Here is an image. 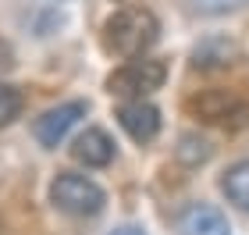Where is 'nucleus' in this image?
Segmentation results:
<instances>
[{
	"mask_svg": "<svg viewBox=\"0 0 249 235\" xmlns=\"http://www.w3.org/2000/svg\"><path fill=\"white\" fill-rule=\"evenodd\" d=\"M160 36V21L146 7H121L104 25V47L114 57H142Z\"/></svg>",
	"mask_w": 249,
	"mask_h": 235,
	"instance_id": "1",
	"label": "nucleus"
},
{
	"mask_svg": "<svg viewBox=\"0 0 249 235\" xmlns=\"http://www.w3.org/2000/svg\"><path fill=\"white\" fill-rule=\"evenodd\" d=\"M50 199H53V207H57V210H64V214H71V217H93L107 203L104 189H100L93 178L75 175V171H64V175L53 178Z\"/></svg>",
	"mask_w": 249,
	"mask_h": 235,
	"instance_id": "2",
	"label": "nucleus"
},
{
	"mask_svg": "<svg viewBox=\"0 0 249 235\" xmlns=\"http://www.w3.org/2000/svg\"><path fill=\"white\" fill-rule=\"evenodd\" d=\"M192 114H199L210 125L221 128H242L249 121V104L235 93V89H203L199 96L189 100Z\"/></svg>",
	"mask_w": 249,
	"mask_h": 235,
	"instance_id": "3",
	"label": "nucleus"
},
{
	"mask_svg": "<svg viewBox=\"0 0 249 235\" xmlns=\"http://www.w3.org/2000/svg\"><path fill=\"white\" fill-rule=\"evenodd\" d=\"M167 78L164 61H128L124 68H118L114 75L107 78L110 93L114 96H132V100H142L146 93L160 89Z\"/></svg>",
	"mask_w": 249,
	"mask_h": 235,
	"instance_id": "4",
	"label": "nucleus"
},
{
	"mask_svg": "<svg viewBox=\"0 0 249 235\" xmlns=\"http://www.w3.org/2000/svg\"><path fill=\"white\" fill-rule=\"evenodd\" d=\"M86 114V104L82 100H68V104H61V107H50L47 114H43L39 121H36V139L43 143V146H57V143L71 132L75 125H78V118Z\"/></svg>",
	"mask_w": 249,
	"mask_h": 235,
	"instance_id": "5",
	"label": "nucleus"
},
{
	"mask_svg": "<svg viewBox=\"0 0 249 235\" xmlns=\"http://www.w3.org/2000/svg\"><path fill=\"white\" fill-rule=\"evenodd\" d=\"M118 121H121V128L128 132L135 143H150V139H157V132H160V110H157L153 104H146V100L124 104L118 110Z\"/></svg>",
	"mask_w": 249,
	"mask_h": 235,
	"instance_id": "6",
	"label": "nucleus"
},
{
	"mask_svg": "<svg viewBox=\"0 0 249 235\" xmlns=\"http://www.w3.org/2000/svg\"><path fill=\"white\" fill-rule=\"evenodd\" d=\"M178 232L182 235H231L228 217L210 203H192L185 207V214L178 217Z\"/></svg>",
	"mask_w": 249,
	"mask_h": 235,
	"instance_id": "7",
	"label": "nucleus"
},
{
	"mask_svg": "<svg viewBox=\"0 0 249 235\" xmlns=\"http://www.w3.org/2000/svg\"><path fill=\"white\" fill-rule=\"evenodd\" d=\"M71 153H75V161H82L86 167H107L114 161V139H110L104 128H86L82 136L75 139Z\"/></svg>",
	"mask_w": 249,
	"mask_h": 235,
	"instance_id": "8",
	"label": "nucleus"
},
{
	"mask_svg": "<svg viewBox=\"0 0 249 235\" xmlns=\"http://www.w3.org/2000/svg\"><path fill=\"white\" fill-rule=\"evenodd\" d=\"M235 57H239V47L228 36H210L192 50L196 68H228V64H235Z\"/></svg>",
	"mask_w": 249,
	"mask_h": 235,
	"instance_id": "9",
	"label": "nucleus"
},
{
	"mask_svg": "<svg viewBox=\"0 0 249 235\" xmlns=\"http://www.w3.org/2000/svg\"><path fill=\"white\" fill-rule=\"evenodd\" d=\"M221 189H224V196H228L239 210H249V161L231 164L228 175L221 178Z\"/></svg>",
	"mask_w": 249,
	"mask_h": 235,
	"instance_id": "10",
	"label": "nucleus"
},
{
	"mask_svg": "<svg viewBox=\"0 0 249 235\" xmlns=\"http://www.w3.org/2000/svg\"><path fill=\"white\" fill-rule=\"evenodd\" d=\"M178 157H182L185 164H203L210 157V143L207 139H196V136H185L182 146H178Z\"/></svg>",
	"mask_w": 249,
	"mask_h": 235,
	"instance_id": "11",
	"label": "nucleus"
},
{
	"mask_svg": "<svg viewBox=\"0 0 249 235\" xmlns=\"http://www.w3.org/2000/svg\"><path fill=\"white\" fill-rule=\"evenodd\" d=\"M18 110H21V93L0 82V125L15 121V118H18Z\"/></svg>",
	"mask_w": 249,
	"mask_h": 235,
	"instance_id": "12",
	"label": "nucleus"
},
{
	"mask_svg": "<svg viewBox=\"0 0 249 235\" xmlns=\"http://www.w3.org/2000/svg\"><path fill=\"white\" fill-rule=\"evenodd\" d=\"M249 0H192V7L203 11V15H228V11L246 7Z\"/></svg>",
	"mask_w": 249,
	"mask_h": 235,
	"instance_id": "13",
	"label": "nucleus"
},
{
	"mask_svg": "<svg viewBox=\"0 0 249 235\" xmlns=\"http://www.w3.org/2000/svg\"><path fill=\"white\" fill-rule=\"evenodd\" d=\"M11 64H15V50H11V47H7V43H4V39H0V72H7V68H11Z\"/></svg>",
	"mask_w": 249,
	"mask_h": 235,
	"instance_id": "14",
	"label": "nucleus"
},
{
	"mask_svg": "<svg viewBox=\"0 0 249 235\" xmlns=\"http://www.w3.org/2000/svg\"><path fill=\"white\" fill-rule=\"evenodd\" d=\"M110 235H146V232H139V228H118V232H110Z\"/></svg>",
	"mask_w": 249,
	"mask_h": 235,
	"instance_id": "15",
	"label": "nucleus"
}]
</instances>
